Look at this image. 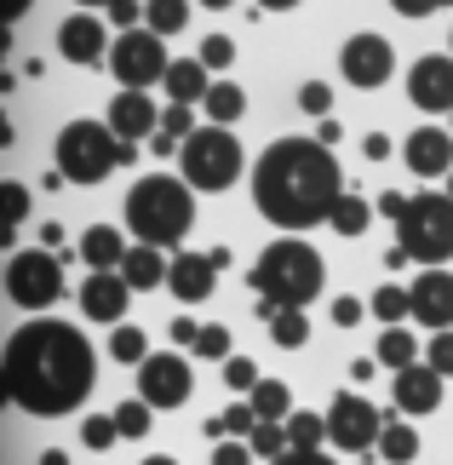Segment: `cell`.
Segmentation results:
<instances>
[{
    "label": "cell",
    "mask_w": 453,
    "mask_h": 465,
    "mask_svg": "<svg viewBox=\"0 0 453 465\" xmlns=\"http://www.w3.org/2000/svg\"><path fill=\"white\" fill-rule=\"evenodd\" d=\"M93 380H98V356L86 345V333L52 316L12 328L6 351H0V385L24 414H46V420L75 414Z\"/></svg>",
    "instance_id": "1"
},
{
    "label": "cell",
    "mask_w": 453,
    "mask_h": 465,
    "mask_svg": "<svg viewBox=\"0 0 453 465\" xmlns=\"http://www.w3.org/2000/svg\"><path fill=\"white\" fill-rule=\"evenodd\" d=\"M344 173L321 138H276L252 167V207L281 230H310L333 219Z\"/></svg>",
    "instance_id": "2"
},
{
    "label": "cell",
    "mask_w": 453,
    "mask_h": 465,
    "mask_svg": "<svg viewBox=\"0 0 453 465\" xmlns=\"http://www.w3.org/2000/svg\"><path fill=\"white\" fill-rule=\"evenodd\" d=\"M195 224V184L184 173H150L126 190V230L150 247H178Z\"/></svg>",
    "instance_id": "3"
},
{
    "label": "cell",
    "mask_w": 453,
    "mask_h": 465,
    "mask_svg": "<svg viewBox=\"0 0 453 465\" xmlns=\"http://www.w3.org/2000/svg\"><path fill=\"white\" fill-rule=\"evenodd\" d=\"M321 282H328V264H321L316 247L304 242H270L259 264H252V288H259V299H270V305H287V311H304L310 299L321 293Z\"/></svg>",
    "instance_id": "4"
},
{
    "label": "cell",
    "mask_w": 453,
    "mask_h": 465,
    "mask_svg": "<svg viewBox=\"0 0 453 465\" xmlns=\"http://www.w3.org/2000/svg\"><path fill=\"white\" fill-rule=\"evenodd\" d=\"M115 167H126V144L110 121H69L58 133V173L69 184H103Z\"/></svg>",
    "instance_id": "5"
},
{
    "label": "cell",
    "mask_w": 453,
    "mask_h": 465,
    "mask_svg": "<svg viewBox=\"0 0 453 465\" xmlns=\"http://www.w3.org/2000/svg\"><path fill=\"white\" fill-rule=\"evenodd\" d=\"M396 247L430 271H442L453 259V195H413L408 213L396 219Z\"/></svg>",
    "instance_id": "6"
},
{
    "label": "cell",
    "mask_w": 453,
    "mask_h": 465,
    "mask_svg": "<svg viewBox=\"0 0 453 465\" xmlns=\"http://www.w3.org/2000/svg\"><path fill=\"white\" fill-rule=\"evenodd\" d=\"M178 173L190 178L195 190H230L241 178V144H235L230 127H195L178 150Z\"/></svg>",
    "instance_id": "7"
},
{
    "label": "cell",
    "mask_w": 453,
    "mask_h": 465,
    "mask_svg": "<svg viewBox=\"0 0 453 465\" xmlns=\"http://www.w3.org/2000/svg\"><path fill=\"white\" fill-rule=\"evenodd\" d=\"M167 35H155V29H121L115 35V46H110V75L126 86V93H150L155 81H167Z\"/></svg>",
    "instance_id": "8"
},
{
    "label": "cell",
    "mask_w": 453,
    "mask_h": 465,
    "mask_svg": "<svg viewBox=\"0 0 453 465\" xmlns=\"http://www.w3.org/2000/svg\"><path fill=\"white\" fill-rule=\"evenodd\" d=\"M6 293L24 311H52L64 299V264L52 259V247H29V253L6 259Z\"/></svg>",
    "instance_id": "9"
},
{
    "label": "cell",
    "mask_w": 453,
    "mask_h": 465,
    "mask_svg": "<svg viewBox=\"0 0 453 465\" xmlns=\"http://www.w3.org/2000/svg\"><path fill=\"white\" fill-rule=\"evenodd\" d=\"M379 437H385V414L368 397H356V391H339L333 408H328V442L333 449L368 454V449H379Z\"/></svg>",
    "instance_id": "10"
},
{
    "label": "cell",
    "mask_w": 453,
    "mask_h": 465,
    "mask_svg": "<svg viewBox=\"0 0 453 465\" xmlns=\"http://www.w3.org/2000/svg\"><path fill=\"white\" fill-rule=\"evenodd\" d=\"M190 391H195V380L178 351H155L150 362H138V397L150 408H184Z\"/></svg>",
    "instance_id": "11"
},
{
    "label": "cell",
    "mask_w": 453,
    "mask_h": 465,
    "mask_svg": "<svg viewBox=\"0 0 453 465\" xmlns=\"http://www.w3.org/2000/svg\"><path fill=\"white\" fill-rule=\"evenodd\" d=\"M339 64H344V81L350 86H361V93H373V86H385L390 81V69H396V52H390V41L385 35H350L344 41V52H339Z\"/></svg>",
    "instance_id": "12"
},
{
    "label": "cell",
    "mask_w": 453,
    "mask_h": 465,
    "mask_svg": "<svg viewBox=\"0 0 453 465\" xmlns=\"http://www.w3.org/2000/svg\"><path fill=\"white\" fill-rule=\"evenodd\" d=\"M110 35H103V24L93 12H75V17H64V29H58V52L69 64H81V69H98V64H110Z\"/></svg>",
    "instance_id": "13"
},
{
    "label": "cell",
    "mask_w": 453,
    "mask_h": 465,
    "mask_svg": "<svg viewBox=\"0 0 453 465\" xmlns=\"http://www.w3.org/2000/svg\"><path fill=\"white\" fill-rule=\"evenodd\" d=\"M408 98L419 104V110L430 115H453V58H442V52H430V58L413 64V75H408Z\"/></svg>",
    "instance_id": "14"
},
{
    "label": "cell",
    "mask_w": 453,
    "mask_h": 465,
    "mask_svg": "<svg viewBox=\"0 0 453 465\" xmlns=\"http://www.w3.org/2000/svg\"><path fill=\"white\" fill-rule=\"evenodd\" d=\"M402 161L413 178H448L453 173V127H419L402 144Z\"/></svg>",
    "instance_id": "15"
},
{
    "label": "cell",
    "mask_w": 453,
    "mask_h": 465,
    "mask_svg": "<svg viewBox=\"0 0 453 465\" xmlns=\"http://www.w3.org/2000/svg\"><path fill=\"white\" fill-rule=\"evenodd\" d=\"M126 299H133V282L121 271H93L81 282V311L93 322H121L126 316Z\"/></svg>",
    "instance_id": "16"
},
{
    "label": "cell",
    "mask_w": 453,
    "mask_h": 465,
    "mask_svg": "<svg viewBox=\"0 0 453 465\" xmlns=\"http://www.w3.org/2000/svg\"><path fill=\"white\" fill-rule=\"evenodd\" d=\"M110 127L121 133V144H150V138L161 133V110H155V98L126 93V86H121V98L110 104Z\"/></svg>",
    "instance_id": "17"
},
{
    "label": "cell",
    "mask_w": 453,
    "mask_h": 465,
    "mask_svg": "<svg viewBox=\"0 0 453 465\" xmlns=\"http://www.w3.org/2000/svg\"><path fill=\"white\" fill-rule=\"evenodd\" d=\"M413 322L419 328H453V276L448 271H425L413 282Z\"/></svg>",
    "instance_id": "18"
},
{
    "label": "cell",
    "mask_w": 453,
    "mask_h": 465,
    "mask_svg": "<svg viewBox=\"0 0 453 465\" xmlns=\"http://www.w3.org/2000/svg\"><path fill=\"white\" fill-rule=\"evenodd\" d=\"M396 408L402 414H437L442 408V373L430 362H413L396 373Z\"/></svg>",
    "instance_id": "19"
},
{
    "label": "cell",
    "mask_w": 453,
    "mask_h": 465,
    "mask_svg": "<svg viewBox=\"0 0 453 465\" xmlns=\"http://www.w3.org/2000/svg\"><path fill=\"white\" fill-rule=\"evenodd\" d=\"M212 276H219V264L207 253H178L167 288L178 293V305H202V299H212Z\"/></svg>",
    "instance_id": "20"
},
{
    "label": "cell",
    "mask_w": 453,
    "mask_h": 465,
    "mask_svg": "<svg viewBox=\"0 0 453 465\" xmlns=\"http://www.w3.org/2000/svg\"><path fill=\"white\" fill-rule=\"evenodd\" d=\"M126 253H133V247H126V236H121L115 224H93V230L81 236V259H86V271H121Z\"/></svg>",
    "instance_id": "21"
},
{
    "label": "cell",
    "mask_w": 453,
    "mask_h": 465,
    "mask_svg": "<svg viewBox=\"0 0 453 465\" xmlns=\"http://www.w3.org/2000/svg\"><path fill=\"white\" fill-rule=\"evenodd\" d=\"M121 276L133 282V288H167V276H172V259H167V247H150V242H138L133 253H126L121 264Z\"/></svg>",
    "instance_id": "22"
},
{
    "label": "cell",
    "mask_w": 453,
    "mask_h": 465,
    "mask_svg": "<svg viewBox=\"0 0 453 465\" xmlns=\"http://www.w3.org/2000/svg\"><path fill=\"white\" fill-rule=\"evenodd\" d=\"M207 75H212V69L202 58H172V69H167V81H161V86H167L172 104H207V93H212Z\"/></svg>",
    "instance_id": "23"
},
{
    "label": "cell",
    "mask_w": 453,
    "mask_h": 465,
    "mask_svg": "<svg viewBox=\"0 0 453 465\" xmlns=\"http://www.w3.org/2000/svg\"><path fill=\"white\" fill-rule=\"evenodd\" d=\"M202 110H207V121H212V127H235V121L247 115V93H241L235 81H212V93H207V104H202Z\"/></svg>",
    "instance_id": "24"
},
{
    "label": "cell",
    "mask_w": 453,
    "mask_h": 465,
    "mask_svg": "<svg viewBox=\"0 0 453 465\" xmlns=\"http://www.w3.org/2000/svg\"><path fill=\"white\" fill-rule=\"evenodd\" d=\"M252 425H259V408H252V402H230L224 414L207 420V437H212V442H224V437H252Z\"/></svg>",
    "instance_id": "25"
},
{
    "label": "cell",
    "mask_w": 453,
    "mask_h": 465,
    "mask_svg": "<svg viewBox=\"0 0 453 465\" xmlns=\"http://www.w3.org/2000/svg\"><path fill=\"white\" fill-rule=\"evenodd\" d=\"M379 454H385L390 465H408V460H419V431H413L408 420H385V437H379Z\"/></svg>",
    "instance_id": "26"
},
{
    "label": "cell",
    "mask_w": 453,
    "mask_h": 465,
    "mask_svg": "<svg viewBox=\"0 0 453 465\" xmlns=\"http://www.w3.org/2000/svg\"><path fill=\"white\" fill-rule=\"evenodd\" d=\"M184 24H190V0H143V29L178 35Z\"/></svg>",
    "instance_id": "27"
},
{
    "label": "cell",
    "mask_w": 453,
    "mask_h": 465,
    "mask_svg": "<svg viewBox=\"0 0 453 465\" xmlns=\"http://www.w3.org/2000/svg\"><path fill=\"white\" fill-rule=\"evenodd\" d=\"M379 362L396 368V373L413 368V362H419V345H413V333H408V328H385V333H379Z\"/></svg>",
    "instance_id": "28"
},
{
    "label": "cell",
    "mask_w": 453,
    "mask_h": 465,
    "mask_svg": "<svg viewBox=\"0 0 453 465\" xmlns=\"http://www.w3.org/2000/svg\"><path fill=\"white\" fill-rule=\"evenodd\" d=\"M247 402L259 408V420H287V414H293V391H287L281 380H259Z\"/></svg>",
    "instance_id": "29"
},
{
    "label": "cell",
    "mask_w": 453,
    "mask_h": 465,
    "mask_svg": "<svg viewBox=\"0 0 453 465\" xmlns=\"http://www.w3.org/2000/svg\"><path fill=\"white\" fill-rule=\"evenodd\" d=\"M247 442H252V454H259L264 465H270V460H281L287 449H293V437H287V420H259Z\"/></svg>",
    "instance_id": "30"
},
{
    "label": "cell",
    "mask_w": 453,
    "mask_h": 465,
    "mask_svg": "<svg viewBox=\"0 0 453 465\" xmlns=\"http://www.w3.org/2000/svg\"><path fill=\"white\" fill-rule=\"evenodd\" d=\"M368 219H373V207H368V202H361V195H356V190H344L328 224L339 230V236H361V230H368Z\"/></svg>",
    "instance_id": "31"
},
{
    "label": "cell",
    "mask_w": 453,
    "mask_h": 465,
    "mask_svg": "<svg viewBox=\"0 0 453 465\" xmlns=\"http://www.w3.org/2000/svg\"><path fill=\"white\" fill-rule=\"evenodd\" d=\"M270 339H276V345L281 351H299L304 345V339H310V322H304V311H276V316H270Z\"/></svg>",
    "instance_id": "32"
},
{
    "label": "cell",
    "mask_w": 453,
    "mask_h": 465,
    "mask_svg": "<svg viewBox=\"0 0 453 465\" xmlns=\"http://www.w3.org/2000/svg\"><path fill=\"white\" fill-rule=\"evenodd\" d=\"M110 356L126 368H138V362H150V339H143V328H115L110 333Z\"/></svg>",
    "instance_id": "33"
},
{
    "label": "cell",
    "mask_w": 453,
    "mask_h": 465,
    "mask_svg": "<svg viewBox=\"0 0 453 465\" xmlns=\"http://www.w3.org/2000/svg\"><path fill=\"white\" fill-rule=\"evenodd\" d=\"M373 316L385 322V328H396L402 316H413V288H379L373 293Z\"/></svg>",
    "instance_id": "34"
},
{
    "label": "cell",
    "mask_w": 453,
    "mask_h": 465,
    "mask_svg": "<svg viewBox=\"0 0 453 465\" xmlns=\"http://www.w3.org/2000/svg\"><path fill=\"white\" fill-rule=\"evenodd\" d=\"M287 437H293V449H321V437H328V420L321 414H287Z\"/></svg>",
    "instance_id": "35"
},
{
    "label": "cell",
    "mask_w": 453,
    "mask_h": 465,
    "mask_svg": "<svg viewBox=\"0 0 453 465\" xmlns=\"http://www.w3.org/2000/svg\"><path fill=\"white\" fill-rule=\"evenodd\" d=\"M81 442H86L93 454L115 449V442H121V425H115V414H93V420H81Z\"/></svg>",
    "instance_id": "36"
},
{
    "label": "cell",
    "mask_w": 453,
    "mask_h": 465,
    "mask_svg": "<svg viewBox=\"0 0 453 465\" xmlns=\"http://www.w3.org/2000/svg\"><path fill=\"white\" fill-rule=\"evenodd\" d=\"M202 362H230V328H219V322H202V339H195V351Z\"/></svg>",
    "instance_id": "37"
},
{
    "label": "cell",
    "mask_w": 453,
    "mask_h": 465,
    "mask_svg": "<svg viewBox=\"0 0 453 465\" xmlns=\"http://www.w3.org/2000/svg\"><path fill=\"white\" fill-rule=\"evenodd\" d=\"M150 414H155V408L143 402V397H133V402H121V408H115V425H121V437H150V425H155Z\"/></svg>",
    "instance_id": "38"
},
{
    "label": "cell",
    "mask_w": 453,
    "mask_h": 465,
    "mask_svg": "<svg viewBox=\"0 0 453 465\" xmlns=\"http://www.w3.org/2000/svg\"><path fill=\"white\" fill-rule=\"evenodd\" d=\"M299 110L316 115V121H328V110H333V86H328V81H304V86H299Z\"/></svg>",
    "instance_id": "39"
},
{
    "label": "cell",
    "mask_w": 453,
    "mask_h": 465,
    "mask_svg": "<svg viewBox=\"0 0 453 465\" xmlns=\"http://www.w3.org/2000/svg\"><path fill=\"white\" fill-rule=\"evenodd\" d=\"M259 380H264V373L252 368V356H230V362H224V385L230 391H247V397H252V385H259Z\"/></svg>",
    "instance_id": "40"
},
{
    "label": "cell",
    "mask_w": 453,
    "mask_h": 465,
    "mask_svg": "<svg viewBox=\"0 0 453 465\" xmlns=\"http://www.w3.org/2000/svg\"><path fill=\"white\" fill-rule=\"evenodd\" d=\"M195 58H202L207 69H230V64H235V41H230V35H207Z\"/></svg>",
    "instance_id": "41"
},
{
    "label": "cell",
    "mask_w": 453,
    "mask_h": 465,
    "mask_svg": "<svg viewBox=\"0 0 453 465\" xmlns=\"http://www.w3.org/2000/svg\"><path fill=\"white\" fill-rule=\"evenodd\" d=\"M161 133L184 144V138L195 133V115H190V104H167V110H161Z\"/></svg>",
    "instance_id": "42"
},
{
    "label": "cell",
    "mask_w": 453,
    "mask_h": 465,
    "mask_svg": "<svg viewBox=\"0 0 453 465\" xmlns=\"http://www.w3.org/2000/svg\"><path fill=\"white\" fill-rule=\"evenodd\" d=\"M425 362H430V368H437V373H442V380H448V373H453V328H442L437 339H430V351H425Z\"/></svg>",
    "instance_id": "43"
},
{
    "label": "cell",
    "mask_w": 453,
    "mask_h": 465,
    "mask_svg": "<svg viewBox=\"0 0 453 465\" xmlns=\"http://www.w3.org/2000/svg\"><path fill=\"white\" fill-rule=\"evenodd\" d=\"M259 454H252V442L247 437H230V442H219V454H212V465H252Z\"/></svg>",
    "instance_id": "44"
},
{
    "label": "cell",
    "mask_w": 453,
    "mask_h": 465,
    "mask_svg": "<svg viewBox=\"0 0 453 465\" xmlns=\"http://www.w3.org/2000/svg\"><path fill=\"white\" fill-rule=\"evenodd\" d=\"M368 311H373V305H361V299H350V293L333 299V322H339V328H356V322L368 316Z\"/></svg>",
    "instance_id": "45"
},
{
    "label": "cell",
    "mask_w": 453,
    "mask_h": 465,
    "mask_svg": "<svg viewBox=\"0 0 453 465\" xmlns=\"http://www.w3.org/2000/svg\"><path fill=\"white\" fill-rule=\"evenodd\" d=\"M0 190H6V219H12V224H24V213H29V190H24V184H0Z\"/></svg>",
    "instance_id": "46"
},
{
    "label": "cell",
    "mask_w": 453,
    "mask_h": 465,
    "mask_svg": "<svg viewBox=\"0 0 453 465\" xmlns=\"http://www.w3.org/2000/svg\"><path fill=\"white\" fill-rule=\"evenodd\" d=\"M195 339H202V322L178 316V322H172V345H178V351H195Z\"/></svg>",
    "instance_id": "47"
},
{
    "label": "cell",
    "mask_w": 453,
    "mask_h": 465,
    "mask_svg": "<svg viewBox=\"0 0 453 465\" xmlns=\"http://www.w3.org/2000/svg\"><path fill=\"white\" fill-rule=\"evenodd\" d=\"M402 17H430V12H442V6H453V0H390Z\"/></svg>",
    "instance_id": "48"
},
{
    "label": "cell",
    "mask_w": 453,
    "mask_h": 465,
    "mask_svg": "<svg viewBox=\"0 0 453 465\" xmlns=\"http://www.w3.org/2000/svg\"><path fill=\"white\" fill-rule=\"evenodd\" d=\"M270 465H333V460L321 454V449H287L281 460H270Z\"/></svg>",
    "instance_id": "49"
},
{
    "label": "cell",
    "mask_w": 453,
    "mask_h": 465,
    "mask_svg": "<svg viewBox=\"0 0 453 465\" xmlns=\"http://www.w3.org/2000/svg\"><path fill=\"white\" fill-rule=\"evenodd\" d=\"M138 12H143L138 0H110V17H115L121 29H138Z\"/></svg>",
    "instance_id": "50"
},
{
    "label": "cell",
    "mask_w": 453,
    "mask_h": 465,
    "mask_svg": "<svg viewBox=\"0 0 453 465\" xmlns=\"http://www.w3.org/2000/svg\"><path fill=\"white\" fill-rule=\"evenodd\" d=\"M379 213H385V219H402V213H408V195L402 190H385V195H379Z\"/></svg>",
    "instance_id": "51"
},
{
    "label": "cell",
    "mask_w": 453,
    "mask_h": 465,
    "mask_svg": "<svg viewBox=\"0 0 453 465\" xmlns=\"http://www.w3.org/2000/svg\"><path fill=\"white\" fill-rule=\"evenodd\" d=\"M361 155H368V161H385L390 155V138L385 133H368V138H361Z\"/></svg>",
    "instance_id": "52"
},
{
    "label": "cell",
    "mask_w": 453,
    "mask_h": 465,
    "mask_svg": "<svg viewBox=\"0 0 453 465\" xmlns=\"http://www.w3.org/2000/svg\"><path fill=\"white\" fill-rule=\"evenodd\" d=\"M143 150H150V155H178L184 144H178V138H167V133H155V138H150V144H143Z\"/></svg>",
    "instance_id": "53"
},
{
    "label": "cell",
    "mask_w": 453,
    "mask_h": 465,
    "mask_svg": "<svg viewBox=\"0 0 453 465\" xmlns=\"http://www.w3.org/2000/svg\"><path fill=\"white\" fill-rule=\"evenodd\" d=\"M259 6H264V12H293L299 0H259Z\"/></svg>",
    "instance_id": "54"
},
{
    "label": "cell",
    "mask_w": 453,
    "mask_h": 465,
    "mask_svg": "<svg viewBox=\"0 0 453 465\" xmlns=\"http://www.w3.org/2000/svg\"><path fill=\"white\" fill-rule=\"evenodd\" d=\"M41 465H69V454H64V449H46V454H41Z\"/></svg>",
    "instance_id": "55"
},
{
    "label": "cell",
    "mask_w": 453,
    "mask_h": 465,
    "mask_svg": "<svg viewBox=\"0 0 453 465\" xmlns=\"http://www.w3.org/2000/svg\"><path fill=\"white\" fill-rule=\"evenodd\" d=\"M195 6H207V12H230L235 0H195Z\"/></svg>",
    "instance_id": "56"
},
{
    "label": "cell",
    "mask_w": 453,
    "mask_h": 465,
    "mask_svg": "<svg viewBox=\"0 0 453 465\" xmlns=\"http://www.w3.org/2000/svg\"><path fill=\"white\" fill-rule=\"evenodd\" d=\"M143 465H178V460H167V454H150V460H143Z\"/></svg>",
    "instance_id": "57"
},
{
    "label": "cell",
    "mask_w": 453,
    "mask_h": 465,
    "mask_svg": "<svg viewBox=\"0 0 453 465\" xmlns=\"http://www.w3.org/2000/svg\"><path fill=\"white\" fill-rule=\"evenodd\" d=\"M81 6H110V0H81Z\"/></svg>",
    "instance_id": "58"
},
{
    "label": "cell",
    "mask_w": 453,
    "mask_h": 465,
    "mask_svg": "<svg viewBox=\"0 0 453 465\" xmlns=\"http://www.w3.org/2000/svg\"><path fill=\"white\" fill-rule=\"evenodd\" d=\"M442 195H453V173H448V190H442Z\"/></svg>",
    "instance_id": "59"
},
{
    "label": "cell",
    "mask_w": 453,
    "mask_h": 465,
    "mask_svg": "<svg viewBox=\"0 0 453 465\" xmlns=\"http://www.w3.org/2000/svg\"><path fill=\"white\" fill-rule=\"evenodd\" d=\"M448 127H453V115H448Z\"/></svg>",
    "instance_id": "60"
},
{
    "label": "cell",
    "mask_w": 453,
    "mask_h": 465,
    "mask_svg": "<svg viewBox=\"0 0 453 465\" xmlns=\"http://www.w3.org/2000/svg\"><path fill=\"white\" fill-rule=\"evenodd\" d=\"M448 46H453V35H448Z\"/></svg>",
    "instance_id": "61"
}]
</instances>
